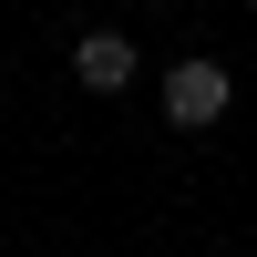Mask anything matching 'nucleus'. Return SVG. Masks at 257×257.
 <instances>
[{"label":"nucleus","mask_w":257,"mask_h":257,"mask_svg":"<svg viewBox=\"0 0 257 257\" xmlns=\"http://www.w3.org/2000/svg\"><path fill=\"white\" fill-rule=\"evenodd\" d=\"M134 72H144V62H134L123 31H82V41H72V82H82V93H123Z\"/></svg>","instance_id":"f03ea898"},{"label":"nucleus","mask_w":257,"mask_h":257,"mask_svg":"<svg viewBox=\"0 0 257 257\" xmlns=\"http://www.w3.org/2000/svg\"><path fill=\"white\" fill-rule=\"evenodd\" d=\"M226 103H237L226 62H206V52H196V62H175V72H165V123H175V134H206Z\"/></svg>","instance_id":"f257e3e1"}]
</instances>
